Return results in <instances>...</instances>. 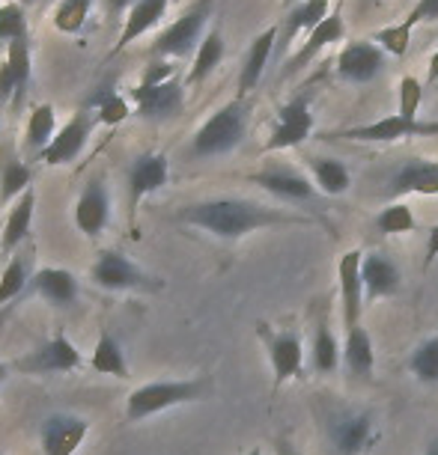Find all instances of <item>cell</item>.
I'll use <instances>...</instances> for the list:
<instances>
[{
  "instance_id": "48",
  "label": "cell",
  "mask_w": 438,
  "mask_h": 455,
  "mask_svg": "<svg viewBox=\"0 0 438 455\" xmlns=\"http://www.w3.org/2000/svg\"><path fill=\"white\" fill-rule=\"evenodd\" d=\"M278 455H296V450H292L289 437H278Z\"/></svg>"
},
{
  "instance_id": "52",
  "label": "cell",
  "mask_w": 438,
  "mask_h": 455,
  "mask_svg": "<svg viewBox=\"0 0 438 455\" xmlns=\"http://www.w3.org/2000/svg\"><path fill=\"white\" fill-rule=\"evenodd\" d=\"M19 4H21V6H24V10H28V6H30V4H33V0H19Z\"/></svg>"
},
{
  "instance_id": "26",
  "label": "cell",
  "mask_w": 438,
  "mask_h": 455,
  "mask_svg": "<svg viewBox=\"0 0 438 455\" xmlns=\"http://www.w3.org/2000/svg\"><path fill=\"white\" fill-rule=\"evenodd\" d=\"M278 33H280L278 28L263 30L260 36L251 42V48H247L242 72H239V92H242V96H247V92H251L256 84L263 81L265 66H269V57L274 51V42H278Z\"/></svg>"
},
{
  "instance_id": "53",
  "label": "cell",
  "mask_w": 438,
  "mask_h": 455,
  "mask_svg": "<svg viewBox=\"0 0 438 455\" xmlns=\"http://www.w3.org/2000/svg\"><path fill=\"white\" fill-rule=\"evenodd\" d=\"M367 4H379V0H367Z\"/></svg>"
},
{
  "instance_id": "9",
  "label": "cell",
  "mask_w": 438,
  "mask_h": 455,
  "mask_svg": "<svg viewBox=\"0 0 438 455\" xmlns=\"http://www.w3.org/2000/svg\"><path fill=\"white\" fill-rule=\"evenodd\" d=\"M132 105L143 119H174L185 108V84L170 78L165 84H137L132 90Z\"/></svg>"
},
{
  "instance_id": "17",
  "label": "cell",
  "mask_w": 438,
  "mask_h": 455,
  "mask_svg": "<svg viewBox=\"0 0 438 455\" xmlns=\"http://www.w3.org/2000/svg\"><path fill=\"white\" fill-rule=\"evenodd\" d=\"M108 220H110L108 188L101 179H90V182L84 185L78 203H75V227L87 238H96L101 235V229L108 227Z\"/></svg>"
},
{
  "instance_id": "8",
  "label": "cell",
  "mask_w": 438,
  "mask_h": 455,
  "mask_svg": "<svg viewBox=\"0 0 438 455\" xmlns=\"http://www.w3.org/2000/svg\"><path fill=\"white\" fill-rule=\"evenodd\" d=\"M84 363L78 346L66 337V333H54L45 346L30 351L28 357H21L15 369L24 375H54V372H72Z\"/></svg>"
},
{
  "instance_id": "37",
  "label": "cell",
  "mask_w": 438,
  "mask_h": 455,
  "mask_svg": "<svg viewBox=\"0 0 438 455\" xmlns=\"http://www.w3.org/2000/svg\"><path fill=\"white\" fill-rule=\"evenodd\" d=\"M376 229L385 235H402V233H415L418 220L406 203H391L376 214Z\"/></svg>"
},
{
  "instance_id": "5",
  "label": "cell",
  "mask_w": 438,
  "mask_h": 455,
  "mask_svg": "<svg viewBox=\"0 0 438 455\" xmlns=\"http://www.w3.org/2000/svg\"><path fill=\"white\" fill-rule=\"evenodd\" d=\"M90 280L105 291H134V289H158V283L137 268L126 253L101 251L96 265L90 268Z\"/></svg>"
},
{
  "instance_id": "47",
  "label": "cell",
  "mask_w": 438,
  "mask_h": 455,
  "mask_svg": "<svg viewBox=\"0 0 438 455\" xmlns=\"http://www.w3.org/2000/svg\"><path fill=\"white\" fill-rule=\"evenodd\" d=\"M438 81V51L429 60V72H426V84H435Z\"/></svg>"
},
{
  "instance_id": "12",
  "label": "cell",
  "mask_w": 438,
  "mask_h": 455,
  "mask_svg": "<svg viewBox=\"0 0 438 455\" xmlns=\"http://www.w3.org/2000/svg\"><path fill=\"white\" fill-rule=\"evenodd\" d=\"M361 265H364V253L346 251L337 262V289H340V313L343 328H355L361 324V313H364V280H361Z\"/></svg>"
},
{
  "instance_id": "18",
  "label": "cell",
  "mask_w": 438,
  "mask_h": 455,
  "mask_svg": "<svg viewBox=\"0 0 438 455\" xmlns=\"http://www.w3.org/2000/svg\"><path fill=\"white\" fill-rule=\"evenodd\" d=\"M254 185H260L263 191H269L280 200H292V203H302V200H313L316 196V188L313 182L307 179L304 173L292 167H269V170H260V173L251 176Z\"/></svg>"
},
{
  "instance_id": "41",
  "label": "cell",
  "mask_w": 438,
  "mask_h": 455,
  "mask_svg": "<svg viewBox=\"0 0 438 455\" xmlns=\"http://www.w3.org/2000/svg\"><path fill=\"white\" fill-rule=\"evenodd\" d=\"M424 90H426L424 81H418L415 75H402L400 99H397V114L402 119H418L420 105H424Z\"/></svg>"
},
{
  "instance_id": "44",
  "label": "cell",
  "mask_w": 438,
  "mask_h": 455,
  "mask_svg": "<svg viewBox=\"0 0 438 455\" xmlns=\"http://www.w3.org/2000/svg\"><path fill=\"white\" fill-rule=\"evenodd\" d=\"M438 19V0H418L415 10L406 15V21L415 28L420 21H435Z\"/></svg>"
},
{
  "instance_id": "27",
  "label": "cell",
  "mask_w": 438,
  "mask_h": 455,
  "mask_svg": "<svg viewBox=\"0 0 438 455\" xmlns=\"http://www.w3.org/2000/svg\"><path fill=\"white\" fill-rule=\"evenodd\" d=\"M33 188V173L19 156H12L10 146L0 149V205H12L24 191Z\"/></svg>"
},
{
  "instance_id": "42",
  "label": "cell",
  "mask_w": 438,
  "mask_h": 455,
  "mask_svg": "<svg viewBox=\"0 0 438 455\" xmlns=\"http://www.w3.org/2000/svg\"><path fill=\"white\" fill-rule=\"evenodd\" d=\"M411 24L409 21H402V24H391V28H385L379 30L373 36V42H379V48L382 51H388L391 57H406V51L411 45Z\"/></svg>"
},
{
  "instance_id": "30",
  "label": "cell",
  "mask_w": 438,
  "mask_h": 455,
  "mask_svg": "<svg viewBox=\"0 0 438 455\" xmlns=\"http://www.w3.org/2000/svg\"><path fill=\"white\" fill-rule=\"evenodd\" d=\"M221 60H224V36H221V30H209L203 36L200 48H197L191 68H188V78H185L188 87L203 84L215 72V68L221 66Z\"/></svg>"
},
{
  "instance_id": "35",
  "label": "cell",
  "mask_w": 438,
  "mask_h": 455,
  "mask_svg": "<svg viewBox=\"0 0 438 455\" xmlns=\"http://www.w3.org/2000/svg\"><path fill=\"white\" fill-rule=\"evenodd\" d=\"M30 280L33 277H30V271H28V259H24L21 253L10 256V262H6L4 274H0V307L19 298L21 291L28 289Z\"/></svg>"
},
{
  "instance_id": "6",
  "label": "cell",
  "mask_w": 438,
  "mask_h": 455,
  "mask_svg": "<svg viewBox=\"0 0 438 455\" xmlns=\"http://www.w3.org/2000/svg\"><path fill=\"white\" fill-rule=\"evenodd\" d=\"M311 134H313L311 99L296 96L278 110V119H274V128L263 146V152H280V149H292V146H302Z\"/></svg>"
},
{
  "instance_id": "43",
  "label": "cell",
  "mask_w": 438,
  "mask_h": 455,
  "mask_svg": "<svg viewBox=\"0 0 438 455\" xmlns=\"http://www.w3.org/2000/svg\"><path fill=\"white\" fill-rule=\"evenodd\" d=\"M170 78H176V66L170 63V60H152V63L146 66L141 84H165Z\"/></svg>"
},
{
  "instance_id": "11",
  "label": "cell",
  "mask_w": 438,
  "mask_h": 455,
  "mask_svg": "<svg viewBox=\"0 0 438 455\" xmlns=\"http://www.w3.org/2000/svg\"><path fill=\"white\" fill-rule=\"evenodd\" d=\"M438 134V123H420V119H402L400 114L382 116L370 125H358L349 132H340L334 137L343 140H358V143H397L402 137H426Z\"/></svg>"
},
{
  "instance_id": "10",
  "label": "cell",
  "mask_w": 438,
  "mask_h": 455,
  "mask_svg": "<svg viewBox=\"0 0 438 455\" xmlns=\"http://www.w3.org/2000/svg\"><path fill=\"white\" fill-rule=\"evenodd\" d=\"M260 333L265 339V351H269V363L274 375V387L287 384L289 378H302L304 369V346L296 331H269L260 324Z\"/></svg>"
},
{
  "instance_id": "50",
  "label": "cell",
  "mask_w": 438,
  "mask_h": 455,
  "mask_svg": "<svg viewBox=\"0 0 438 455\" xmlns=\"http://www.w3.org/2000/svg\"><path fill=\"white\" fill-rule=\"evenodd\" d=\"M424 455H438V437H435V441H433V443H429V446H426V452H424Z\"/></svg>"
},
{
  "instance_id": "20",
  "label": "cell",
  "mask_w": 438,
  "mask_h": 455,
  "mask_svg": "<svg viewBox=\"0 0 438 455\" xmlns=\"http://www.w3.org/2000/svg\"><path fill=\"white\" fill-rule=\"evenodd\" d=\"M391 194L406 196V194H424L438 196V161L429 158H411L406 161L391 179Z\"/></svg>"
},
{
  "instance_id": "40",
  "label": "cell",
  "mask_w": 438,
  "mask_h": 455,
  "mask_svg": "<svg viewBox=\"0 0 438 455\" xmlns=\"http://www.w3.org/2000/svg\"><path fill=\"white\" fill-rule=\"evenodd\" d=\"M90 108H96V119L101 125H119L132 116V105H128L126 96H119L114 90H105L101 96L90 101Z\"/></svg>"
},
{
  "instance_id": "33",
  "label": "cell",
  "mask_w": 438,
  "mask_h": 455,
  "mask_svg": "<svg viewBox=\"0 0 438 455\" xmlns=\"http://www.w3.org/2000/svg\"><path fill=\"white\" fill-rule=\"evenodd\" d=\"M311 170H313V179H316V185H320L322 194L337 196V194L349 191L352 176H349V167L343 164V161H337V158H313Z\"/></svg>"
},
{
  "instance_id": "25",
  "label": "cell",
  "mask_w": 438,
  "mask_h": 455,
  "mask_svg": "<svg viewBox=\"0 0 438 455\" xmlns=\"http://www.w3.org/2000/svg\"><path fill=\"white\" fill-rule=\"evenodd\" d=\"M370 437H373V423L367 414H343L331 426L334 450L340 455H361L370 446Z\"/></svg>"
},
{
  "instance_id": "36",
  "label": "cell",
  "mask_w": 438,
  "mask_h": 455,
  "mask_svg": "<svg viewBox=\"0 0 438 455\" xmlns=\"http://www.w3.org/2000/svg\"><path fill=\"white\" fill-rule=\"evenodd\" d=\"M409 369H411V375H415L418 381L438 384V333H435V337L424 339L415 351H411Z\"/></svg>"
},
{
  "instance_id": "4",
  "label": "cell",
  "mask_w": 438,
  "mask_h": 455,
  "mask_svg": "<svg viewBox=\"0 0 438 455\" xmlns=\"http://www.w3.org/2000/svg\"><path fill=\"white\" fill-rule=\"evenodd\" d=\"M212 4L215 0H197L188 12H182L174 24H167L165 30L158 33L156 42L150 45V54L156 60H179L188 54H197L203 42V28L212 15Z\"/></svg>"
},
{
  "instance_id": "14",
  "label": "cell",
  "mask_w": 438,
  "mask_h": 455,
  "mask_svg": "<svg viewBox=\"0 0 438 455\" xmlns=\"http://www.w3.org/2000/svg\"><path fill=\"white\" fill-rule=\"evenodd\" d=\"M170 179V161L165 152H143L141 158H134L132 170H128V205L132 214L137 212L146 196L161 191Z\"/></svg>"
},
{
  "instance_id": "29",
  "label": "cell",
  "mask_w": 438,
  "mask_h": 455,
  "mask_svg": "<svg viewBox=\"0 0 438 455\" xmlns=\"http://www.w3.org/2000/svg\"><path fill=\"white\" fill-rule=\"evenodd\" d=\"M343 360H346L349 372L358 378H370L373 366H376V351H373V339L367 333L364 324H355V328L346 331V342H343Z\"/></svg>"
},
{
  "instance_id": "15",
  "label": "cell",
  "mask_w": 438,
  "mask_h": 455,
  "mask_svg": "<svg viewBox=\"0 0 438 455\" xmlns=\"http://www.w3.org/2000/svg\"><path fill=\"white\" fill-rule=\"evenodd\" d=\"M90 435V423L75 414H54L42 423V455H75L84 437Z\"/></svg>"
},
{
  "instance_id": "1",
  "label": "cell",
  "mask_w": 438,
  "mask_h": 455,
  "mask_svg": "<svg viewBox=\"0 0 438 455\" xmlns=\"http://www.w3.org/2000/svg\"><path fill=\"white\" fill-rule=\"evenodd\" d=\"M188 227H197L215 238H227L236 242L247 233L265 227H296V223H311V218H298V214H283L278 209H269L254 200H236V196H221V200H203L182 205L176 214Z\"/></svg>"
},
{
  "instance_id": "46",
  "label": "cell",
  "mask_w": 438,
  "mask_h": 455,
  "mask_svg": "<svg viewBox=\"0 0 438 455\" xmlns=\"http://www.w3.org/2000/svg\"><path fill=\"white\" fill-rule=\"evenodd\" d=\"M137 4V0H108V12H128L132 6Z\"/></svg>"
},
{
  "instance_id": "16",
  "label": "cell",
  "mask_w": 438,
  "mask_h": 455,
  "mask_svg": "<svg viewBox=\"0 0 438 455\" xmlns=\"http://www.w3.org/2000/svg\"><path fill=\"white\" fill-rule=\"evenodd\" d=\"M385 68V51L376 42H349L337 57V78L349 84H370Z\"/></svg>"
},
{
  "instance_id": "34",
  "label": "cell",
  "mask_w": 438,
  "mask_h": 455,
  "mask_svg": "<svg viewBox=\"0 0 438 455\" xmlns=\"http://www.w3.org/2000/svg\"><path fill=\"white\" fill-rule=\"evenodd\" d=\"M311 360H313V369H316V372H322V375H331L334 369L340 366V346H337V339H334V333H331V328H328V322H320V324H316Z\"/></svg>"
},
{
  "instance_id": "3",
  "label": "cell",
  "mask_w": 438,
  "mask_h": 455,
  "mask_svg": "<svg viewBox=\"0 0 438 455\" xmlns=\"http://www.w3.org/2000/svg\"><path fill=\"white\" fill-rule=\"evenodd\" d=\"M245 132H247V110L242 105V99H236L224 108H218L197 128L191 140V156L194 158L227 156V152H233L245 140Z\"/></svg>"
},
{
  "instance_id": "32",
  "label": "cell",
  "mask_w": 438,
  "mask_h": 455,
  "mask_svg": "<svg viewBox=\"0 0 438 455\" xmlns=\"http://www.w3.org/2000/svg\"><path fill=\"white\" fill-rule=\"evenodd\" d=\"M328 0H304L302 6H296V10L289 12V19H287V24H283V42H292L298 36L302 30H307V33H313L320 24L328 19Z\"/></svg>"
},
{
  "instance_id": "22",
  "label": "cell",
  "mask_w": 438,
  "mask_h": 455,
  "mask_svg": "<svg viewBox=\"0 0 438 455\" xmlns=\"http://www.w3.org/2000/svg\"><path fill=\"white\" fill-rule=\"evenodd\" d=\"M343 36H346V21H343V15L337 10V12H331L328 19H325L313 33H307L304 45L298 48V54L289 57V63H287V68H283V75H292V72H298V68H304L307 63H313L320 51L328 48L331 42H340Z\"/></svg>"
},
{
  "instance_id": "24",
  "label": "cell",
  "mask_w": 438,
  "mask_h": 455,
  "mask_svg": "<svg viewBox=\"0 0 438 455\" xmlns=\"http://www.w3.org/2000/svg\"><path fill=\"white\" fill-rule=\"evenodd\" d=\"M30 286L42 300H48L54 307H72L78 300V280H75V274L66 268H54V265L33 274Z\"/></svg>"
},
{
  "instance_id": "7",
  "label": "cell",
  "mask_w": 438,
  "mask_h": 455,
  "mask_svg": "<svg viewBox=\"0 0 438 455\" xmlns=\"http://www.w3.org/2000/svg\"><path fill=\"white\" fill-rule=\"evenodd\" d=\"M99 119L90 114L87 108L75 110V116L69 119V123L60 128L57 137L51 140V146L36 161H42L45 167H63V164H72L75 158L84 152V146H87L93 128H96Z\"/></svg>"
},
{
  "instance_id": "19",
  "label": "cell",
  "mask_w": 438,
  "mask_h": 455,
  "mask_svg": "<svg viewBox=\"0 0 438 455\" xmlns=\"http://www.w3.org/2000/svg\"><path fill=\"white\" fill-rule=\"evenodd\" d=\"M33 209H36V191H24L19 200L10 205L6 212V220L0 227V256H15V251L24 244V238L30 235V227H33Z\"/></svg>"
},
{
  "instance_id": "45",
  "label": "cell",
  "mask_w": 438,
  "mask_h": 455,
  "mask_svg": "<svg viewBox=\"0 0 438 455\" xmlns=\"http://www.w3.org/2000/svg\"><path fill=\"white\" fill-rule=\"evenodd\" d=\"M438 259V223L433 229H429L426 235V251H424V271L433 268V262Z\"/></svg>"
},
{
  "instance_id": "23",
  "label": "cell",
  "mask_w": 438,
  "mask_h": 455,
  "mask_svg": "<svg viewBox=\"0 0 438 455\" xmlns=\"http://www.w3.org/2000/svg\"><path fill=\"white\" fill-rule=\"evenodd\" d=\"M361 280H364L367 300L397 295L400 283H402L400 268L388 259V256H382V253H367L364 256V265H361Z\"/></svg>"
},
{
  "instance_id": "39",
  "label": "cell",
  "mask_w": 438,
  "mask_h": 455,
  "mask_svg": "<svg viewBox=\"0 0 438 455\" xmlns=\"http://www.w3.org/2000/svg\"><path fill=\"white\" fill-rule=\"evenodd\" d=\"M28 39V10L12 0V4H0V45Z\"/></svg>"
},
{
  "instance_id": "49",
  "label": "cell",
  "mask_w": 438,
  "mask_h": 455,
  "mask_svg": "<svg viewBox=\"0 0 438 455\" xmlns=\"http://www.w3.org/2000/svg\"><path fill=\"white\" fill-rule=\"evenodd\" d=\"M6 378H10V366H6V363H0V384H4Z\"/></svg>"
},
{
  "instance_id": "51",
  "label": "cell",
  "mask_w": 438,
  "mask_h": 455,
  "mask_svg": "<svg viewBox=\"0 0 438 455\" xmlns=\"http://www.w3.org/2000/svg\"><path fill=\"white\" fill-rule=\"evenodd\" d=\"M245 455H263V450H260V446H254V450H247Z\"/></svg>"
},
{
  "instance_id": "38",
  "label": "cell",
  "mask_w": 438,
  "mask_h": 455,
  "mask_svg": "<svg viewBox=\"0 0 438 455\" xmlns=\"http://www.w3.org/2000/svg\"><path fill=\"white\" fill-rule=\"evenodd\" d=\"M90 6L93 0H60L54 10V28L60 33H81V28L90 19Z\"/></svg>"
},
{
  "instance_id": "28",
  "label": "cell",
  "mask_w": 438,
  "mask_h": 455,
  "mask_svg": "<svg viewBox=\"0 0 438 455\" xmlns=\"http://www.w3.org/2000/svg\"><path fill=\"white\" fill-rule=\"evenodd\" d=\"M57 137V114L51 105H36L28 116V128H24V152L30 158H39L48 149L51 140Z\"/></svg>"
},
{
  "instance_id": "2",
  "label": "cell",
  "mask_w": 438,
  "mask_h": 455,
  "mask_svg": "<svg viewBox=\"0 0 438 455\" xmlns=\"http://www.w3.org/2000/svg\"><path fill=\"white\" fill-rule=\"evenodd\" d=\"M212 393L209 378H182V381H150L128 393L126 399V419L128 423H143L146 417H156L161 411L191 405Z\"/></svg>"
},
{
  "instance_id": "13",
  "label": "cell",
  "mask_w": 438,
  "mask_h": 455,
  "mask_svg": "<svg viewBox=\"0 0 438 455\" xmlns=\"http://www.w3.org/2000/svg\"><path fill=\"white\" fill-rule=\"evenodd\" d=\"M30 75H33L30 42L28 39L10 42L4 54V63H0V105H4V101L21 105L24 92L30 87Z\"/></svg>"
},
{
  "instance_id": "21",
  "label": "cell",
  "mask_w": 438,
  "mask_h": 455,
  "mask_svg": "<svg viewBox=\"0 0 438 455\" xmlns=\"http://www.w3.org/2000/svg\"><path fill=\"white\" fill-rule=\"evenodd\" d=\"M167 6H170V0H137V4L126 12V19H123V30H119L114 54H119V51L128 48L132 42L146 36V33L156 28V24H161Z\"/></svg>"
},
{
  "instance_id": "31",
  "label": "cell",
  "mask_w": 438,
  "mask_h": 455,
  "mask_svg": "<svg viewBox=\"0 0 438 455\" xmlns=\"http://www.w3.org/2000/svg\"><path fill=\"white\" fill-rule=\"evenodd\" d=\"M90 369L99 375L128 378V363H126L123 348H119V342L110 337V331H105V328L99 331L96 348H93V355H90Z\"/></svg>"
}]
</instances>
